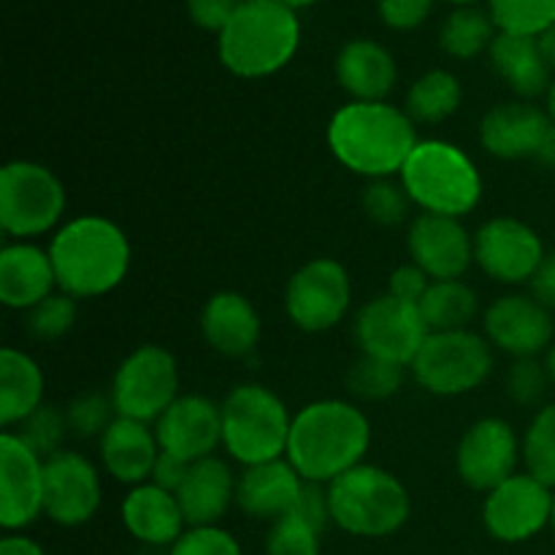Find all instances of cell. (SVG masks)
Here are the masks:
<instances>
[{"mask_svg":"<svg viewBox=\"0 0 555 555\" xmlns=\"http://www.w3.org/2000/svg\"><path fill=\"white\" fill-rule=\"evenodd\" d=\"M0 555H47L36 540L25 534H5L0 540Z\"/></svg>","mask_w":555,"mask_h":555,"instance_id":"f907efd6","label":"cell"},{"mask_svg":"<svg viewBox=\"0 0 555 555\" xmlns=\"http://www.w3.org/2000/svg\"><path fill=\"white\" fill-rule=\"evenodd\" d=\"M488 57L499 79L518 95V101H534L551 90L553 68L542 54L540 38L499 33L488 49Z\"/></svg>","mask_w":555,"mask_h":555,"instance_id":"f1b7e54d","label":"cell"},{"mask_svg":"<svg viewBox=\"0 0 555 555\" xmlns=\"http://www.w3.org/2000/svg\"><path fill=\"white\" fill-rule=\"evenodd\" d=\"M551 130L553 119L547 108H540L534 101H509L499 103L482 117L480 141L488 155L499 160H537Z\"/></svg>","mask_w":555,"mask_h":555,"instance_id":"44dd1931","label":"cell"},{"mask_svg":"<svg viewBox=\"0 0 555 555\" xmlns=\"http://www.w3.org/2000/svg\"><path fill=\"white\" fill-rule=\"evenodd\" d=\"M551 529L555 534V491H553V507H551Z\"/></svg>","mask_w":555,"mask_h":555,"instance_id":"6f0895ef","label":"cell"},{"mask_svg":"<svg viewBox=\"0 0 555 555\" xmlns=\"http://www.w3.org/2000/svg\"><path fill=\"white\" fill-rule=\"evenodd\" d=\"M76 298L68 293H52L49 298H43L41 304L27 312V331H30L33 339L38 341H57L74 328L76 323Z\"/></svg>","mask_w":555,"mask_h":555,"instance_id":"f35d334b","label":"cell"},{"mask_svg":"<svg viewBox=\"0 0 555 555\" xmlns=\"http://www.w3.org/2000/svg\"><path fill=\"white\" fill-rule=\"evenodd\" d=\"M108 396L119 417L157 423L179 399V366L173 352L160 345L135 347L119 363Z\"/></svg>","mask_w":555,"mask_h":555,"instance_id":"30bf717a","label":"cell"},{"mask_svg":"<svg viewBox=\"0 0 555 555\" xmlns=\"http://www.w3.org/2000/svg\"><path fill=\"white\" fill-rule=\"evenodd\" d=\"M280 3L291 5V9L296 11V9H307V5H314V3H318V0H280Z\"/></svg>","mask_w":555,"mask_h":555,"instance_id":"9f6ffc18","label":"cell"},{"mask_svg":"<svg viewBox=\"0 0 555 555\" xmlns=\"http://www.w3.org/2000/svg\"><path fill=\"white\" fill-rule=\"evenodd\" d=\"M266 555H320V531L298 515H287L271 526Z\"/></svg>","mask_w":555,"mask_h":555,"instance_id":"60d3db41","label":"cell"},{"mask_svg":"<svg viewBox=\"0 0 555 555\" xmlns=\"http://www.w3.org/2000/svg\"><path fill=\"white\" fill-rule=\"evenodd\" d=\"M431 276L426 274V271L421 269V266H415L410 260V263L399 266V269L390 274V282H388V293L390 296L401 298V301L406 304H421L423 296L428 293V287H431Z\"/></svg>","mask_w":555,"mask_h":555,"instance_id":"f6af8a7d","label":"cell"},{"mask_svg":"<svg viewBox=\"0 0 555 555\" xmlns=\"http://www.w3.org/2000/svg\"><path fill=\"white\" fill-rule=\"evenodd\" d=\"M43 515V459L14 431L0 437V526L20 531Z\"/></svg>","mask_w":555,"mask_h":555,"instance_id":"e0dca14e","label":"cell"},{"mask_svg":"<svg viewBox=\"0 0 555 555\" xmlns=\"http://www.w3.org/2000/svg\"><path fill=\"white\" fill-rule=\"evenodd\" d=\"M426 336L428 328L421 309L390 293L372 298L356 318V341L361 356L383 358L401 366H412Z\"/></svg>","mask_w":555,"mask_h":555,"instance_id":"7c38bea8","label":"cell"},{"mask_svg":"<svg viewBox=\"0 0 555 555\" xmlns=\"http://www.w3.org/2000/svg\"><path fill=\"white\" fill-rule=\"evenodd\" d=\"M372 444V423L356 404L341 399L312 401L293 415L287 461L307 482L331 486L363 464Z\"/></svg>","mask_w":555,"mask_h":555,"instance_id":"6da1fadb","label":"cell"},{"mask_svg":"<svg viewBox=\"0 0 555 555\" xmlns=\"http://www.w3.org/2000/svg\"><path fill=\"white\" fill-rule=\"evenodd\" d=\"M426 323L428 334H442V331H466L475 323L480 312V298L466 282L442 280L431 282L423 301L417 304Z\"/></svg>","mask_w":555,"mask_h":555,"instance_id":"4dcf8cb0","label":"cell"},{"mask_svg":"<svg viewBox=\"0 0 555 555\" xmlns=\"http://www.w3.org/2000/svg\"><path fill=\"white\" fill-rule=\"evenodd\" d=\"M68 195L52 168L36 160H11L0 168V228L14 242L57 228Z\"/></svg>","mask_w":555,"mask_h":555,"instance_id":"ba28073f","label":"cell"},{"mask_svg":"<svg viewBox=\"0 0 555 555\" xmlns=\"http://www.w3.org/2000/svg\"><path fill=\"white\" fill-rule=\"evenodd\" d=\"M545 366H547V374H551V383L555 385V341L551 350L545 352Z\"/></svg>","mask_w":555,"mask_h":555,"instance_id":"db71d44e","label":"cell"},{"mask_svg":"<svg viewBox=\"0 0 555 555\" xmlns=\"http://www.w3.org/2000/svg\"><path fill=\"white\" fill-rule=\"evenodd\" d=\"M396 60L383 43L358 38L341 47L336 57V81L352 101H385L396 87Z\"/></svg>","mask_w":555,"mask_h":555,"instance_id":"83f0119b","label":"cell"},{"mask_svg":"<svg viewBox=\"0 0 555 555\" xmlns=\"http://www.w3.org/2000/svg\"><path fill=\"white\" fill-rule=\"evenodd\" d=\"M412 263L421 266L434 282L461 280L475 263V236L459 217L421 211L406 233Z\"/></svg>","mask_w":555,"mask_h":555,"instance_id":"ac0fdd59","label":"cell"},{"mask_svg":"<svg viewBox=\"0 0 555 555\" xmlns=\"http://www.w3.org/2000/svg\"><path fill=\"white\" fill-rule=\"evenodd\" d=\"M524 459V442L502 417H482L461 437L455 469L472 491L491 493L513 475Z\"/></svg>","mask_w":555,"mask_h":555,"instance_id":"4fadbf2b","label":"cell"},{"mask_svg":"<svg viewBox=\"0 0 555 555\" xmlns=\"http://www.w3.org/2000/svg\"><path fill=\"white\" fill-rule=\"evenodd\" d=\"M551 385V374L540 358H515L507 372V393L520 406L540 404Z\"/></svg>","mask_w":555,"mask_h":555,"instance_id":"b9f144b4","label":"cell"},{"mask_svg":"<svg viewBox=\"0 0 555 555\" xmlns=\"http://www.w3.org/2000/svg\"><path fill=\"white\" fill-rule=\"evenodd\" d=\"M304 491V477L287 459L244 466L236 486V504L249 518L276 524L296 509Z\"/></svg>","mask_w":555,"mask_h":555,"instance_id":"7402d4cb","label":"cell"},{"mask_svg":"<svg viewBox=\"0 0 555 555\" xmlns=\"http://www.w3.org/2000/svg\"><path fill=\"white\" fill-rule=\"evenodd\" d=\"M553 488L531 477L529 472L513 475L502 486L486 493L482 524L499 542H526L551 526Z\"/></svg>","mask_w":555,"mask_h":555,"instance_id":"5bb4252c","label":"cell"},{"mask_svg":"<svg viewBox=\"0 0 555 555\" xmlns=\"http://www.w3.org/2000/svg\"><path fill=\"white\" fill-rule=\"evenodd\" d=\"M238 3H242V0H238Z\"/></svg>","mask_w":555,"mask_h":555,"instance_id":"91938a15","label":"cell"},{"mask_svg":"<svg viewBox=\"0 0 555 555\" xmlns=\"http://www.w3.org/2000/svg\"><path fill=\"white\" fill-rule=\"evenodd\" d=\"M65 417H68V428L79 437L101 439L106 434V428L117 421V410H114L112 396L98 393V390H87V393H79L65 410Z\"/></svg>","mask_w":555,"mask_h":555,"instance_id":"ab89813d","label":"cell"},{"mask_svg":"<svg viewBox=\"0 0 555 555\" xmlns=\"http://www.w3.org/2000/svg\"><path fill=\"white\" fill-rule=\"evenodd\" d=\"M168 555H244L242 545L233 540L231 531L220 526H201V529H188L171 545Z\"/></svg>","mask_w":555,"mask_h":555,"instance_id":"7bdbcfd3","label":"cell"},{"mask_svg":"<svg viewBox=\"0 0 555 555\" xmlns=\"http://www.w3.org/2000/svg\"><path fill=\"white\" fill-rule=\"evenodd\" d=\"M57 287L52 255L30 242H9L0 249V301L9 309L30 312Z\"/></svg>","mask_w":555,"mask_h":555,"instance_id":"603a6c76","label":"cell"},{"mask_svg":"<svg viewBox=\"0 0 555 555\" xmlns=\"http://www.w3.org/2000/svg\"><path fill=\"white\" fill-rule=\"evenodd\" d=\"M406 195L421 211L464 217L482 198V177L461 146L442 139L417 141L399 173Z\"/></svg>","mask_w":555,"mask_h":555,"instance_id":"5b68a950","label":"cell"},{"mask_svg":"<svg viewBox=\"0 0 555 555\" xmlns=\"http://www.w3.org/2000/svg\"><path fill=\"white\" fill-rule=\"evenodd\" d=\"M68 417L65 412H60L57 406L52 404H41L30 417L20 423V431H14L33 453L41 455L43 461L49 455L60 453L65 442V434H68Z\"/></svg>","mask_w":555,"mask_h":555,"instance_id":"8d00e7d4","label":"cell"},{"mask_svg":"<svg viewBox=\"0 0 555 555\" xmlns=\"http://www.w3.org/2000/svg\"><path fill=\"white\" fill-rule=\"evenodd\" d=\"M301 43V25L280 0H242L220 33V60L242 79H263L285 68Z\"/></svg>","mask_w":555,"mask_h":555,"instance_id":"277c9868","label":"cell"},{"mask_svg":"<svg viewBox=\"0 0 555 555\" xmlns=\"http://www.w3.org/2000/svg\"><path fill=\"white\" fill-rule=\"evenodd\" d=\"M43 404V372L27 352L5 347L0 352V423L20 426Z\"/></svg>","mask_w":555,"mask_h":555,"instance_id":"f546056e","label":"cell"},{"mask_svg":"<svg viewBox=\"0 0 555 555\" xmlns=\"http://www.w3.org/2000/svg\"><path fill=\"white\" fill-rule=\"evenodd\" d=\"M352 285L345 266L334 258H314L291 276L285 309L293 325L307 334L336 328L350 312Z\"/></svg>","mask_w":555,"mask_h":555,"instance_id":"8fae6325","label":"cell"},{"mask_svg":"<svg viewBox=\"0 0 555 555\" xmlns=\"http://www.w3.org/2000/svg\"><path fill=\"white\" fill-rule=\"evenodd\" d=\"M201 334L220 356L247 358L260 341V314L242 293H215L201 312Z\"/></svg>","mask_w":555,"mask_h":555,"instance_id":"d4e9b609","label":"cell"},{"mask_svg":"<svg viewBox=\"0 0 555 555\" xmlns=\"http://www.w3.org/2000/svg\"><path fill=\"white\" fill-rule=\"evenodd\" d=\"M537 160L545 163V166L555 168V125H553L551 133H547V139H545V144H542V150H540V155H537Z\"/></svg>","mask_w":555,"mask_h":555,"instance_id":"f5cc1de1","label":"cell"},{"mask_svg":"<svg viewBox=\"0 0 555 555\" xmlns=\"http://www.w3.org/2000/svg\"><path fill=\"white\" fill-rule=\"evenodd\" d=\"M98 444H101L103 469L130 488L152 480V472L163 453L150 423L130 421V417H117L98 439Z\"/></svg>","mask_w":555,"mask_h":555,"instance_id":"cb8c5ba5","label":"cell"},{"mask_svg":"<svg viewBox=\"0 0 555 555\" xmlns=\"http://www.w3.org/2000/svg\"><path fill=\"white\" fill-rule=\"evenodd\" d=\"M448 3H455V5H475L477 0H448Z\"/></svg>","mask_w":555,"mask_h":555,"instance_id":"680465c9","label":"cell"},{"mask_svg":"<svg viewBox=\"0 0 555 555\" xmlns=\"http://www.w3.org/2000/svg\"><path fill=\"white\" fill-rule=\"evenodd\" d=\"M524 464L531 477L555 491V401L542 406L526 428Z\"/></svg>","mask_w":555,"mask_h":555,"instance_id":"d590c367","label":"cell"},{"mask_svg":"<svg viewBox=\"0 0 555 555\" xmlns=\"http://www.w3.org/2000/svg\"><path fill=\"white\" fill-rule=\"evenodd\" d=\"M101 493V475L81 453L63 448L43 461V515L52 524L74 529L92 520Z\"/></svg>","mask_w":555,"mask_h":555,"instance_id":"2e32d148","label":"cell"},{"mask_svg":"<svg viewBox=\"0 0 555 555\" xmlns=\"http://www.w3.org/2000/svg\"><path fill=\"white\" fill-rule=\"evenodd\" d=\"M540 47H542V54H545L547 65L555 68V25L547 27L545 33L540 36Z\"/></svg>","mask_w":555,"mask_h":555,"instance_id":"816d5d0a","label":"cell"},{"mask_svg":"<svg viewBox=\"0 0 555 555\" xmlns=\"http://www.w3.org/2000/svg\"><path fill=\"white\" fill-rule=\"evenodd\" d=\"M222 448L242 466L287 455L293 415L285 401L258 383L236 385L222 401Z\"/></svg>","mask_w":555,"mask_h":555,"instance_id":"52a82bcc","label":"cell"},{"mask_svg":"<svg viewBox=\"0 0 555 555\" xmlns=\"http://www.w3.org/2000/svg\"><path fill=\"white\" fill-rule=\"evenodd\" d=\"M545 255L540 233L518 217H493L475 236V263L502 285L531 282Z\"/></svg>","mask_w":555,"mask_h":555,"instance_id":"9a60e30c","label":"cell"},{"mask_svg":"<svg viewBox=\"0 0 555 555\" xmlns=\"http://www.w3.org/2000/svg\"><path fill=\"white\" fill-rule=\"evenodd\" d=\"M361 204L369 220L383 228L401 225L410 217V206H415L406 195L401 179L399 182H393V179H372L363 190Z\"/></svg>","mask_w":555,"mask_h":555,"instance_id":"74e56055","label":"cell"},{"mask_svg":"<svg viewBox=\"0 0 555 555\" xmlns=\"http://www.w3.org/2000/svg\"><path fill=\"white\" fill-rule=\"evenodd\" d=\"M531 296L542 304L545 309L555 312V253H547L545 260L540 263L537 274L529 282Z\"/></svg>","mask_w":555,"mask_h":555,"instance_id":"681fc988","label":"cell"},{"mask_svg":"<svg viewBox=\"0 0 555 555\" xmlns=\"http://www.w3.org/2000/svg\"><path fill=\"white\" fill-rule=\"evenodd\" d=\"M434 0H379V16L393 30H415L431 14Z\"/></svg>","mask_w":555,"mask_h":555,"instance_id":"ee69618b","label":"cell"},{"mask_svg":"<svg viewBox=\"0 0 555 555\" xmlns=\"http://www.w3.org/2000/svg\"><path fill=\"white\" fill-rule=\"evenodd\" d=\"M236 5L238 0H188V14L195 25L220 36L231 22Z\"/></svg>","mask_w":555,"mask_h":555,"instance_id":"7dc6e473","label":"cell"},{"mask_svg":"<svg viewBox=\"0 0 555 555\" xmlns=\"http://www.w3.org/2000/svg\"><path fill=\"white\" fill-rule=\"evenodd\" d=\"M293 515H298L301 520H307L309 526H314L318 531L325 529V524L331 520V507H328V486H320V482H307L304 480L301 499H298Z\"/></svg>","mask_w":555,"mask_h":555,"instance_id":"bcb514c9","label":"cell"},{"mask_svg":"<svg viewBox=\"0 0 555 555\" xmlns=\"http://www.w3.org/2000/svg\"><path fill=\"white\" fill-rule=\"evenodd\" d=\"M155 434L163 453L188 464L211 459L222 444V406L206 396H179L155 423Z\"/></svg>","mask_w":555,"mask_h":555,"instance_id":"ffe728a7","label":"cell"},{"mask_svg":"<svg viewBox=\"0 0 555 555\" xmlns=\"http://www.w3.org/2000/svg\"><path fill=\"white\" fill-rule=\"evenodd\" d=\"M461 81L450 70H428L406 92L404 112L412 122L439 125L453 117L461 106Z\"/></svg>","mask_w":555,"mask_h":555,"instance_id":"1f68e13d","label":"cell"},{"mask_svg":"<svg viewBox=\"0 0 555 555\" xmlns=\"http://www.w3.org/2000/svg\"><path fill=\"white\" fill-rule=\"evenodd\" d=\"M404 385V366L374 356H361L347 372V388L361 401H388Z\"/></svg>","mask_w":555,"mask_h":555,"instance_id":"836d02e7","label":"cell"},{"mask_svg":"<svg viewBox=\"0 0 555 555\" xmlns=\"http://www.w3.org/2000/svg\"><path fill=\"white\" fill-rule=\"evenodd\" d=\"M496 22L491 14L475 5H459L453 14L444 20L442 33H439V43L444 52L455 60H472L477 54L488 52L496 38Z\"/></svg>","mask_w":555,"mask_h":555,"instance_id":"d6a6232c","label":"cell"},{"mask_svg":"<svg viewBox=\"0 0 555 555\" xmlns=\"http://www.w3.org/2000/svg\"><path fill=\"white\" fill-rule=\"evenodd\" d=\"M236 486L238 477H233L231 466L217 455L190 464L188 477L177 491L190 529L220 524L231 504L236 502Z\"/></svg>","mask_w":555,"mask_h":555,"instance_id":"484cf974","label":"cell"},{"mask_svg":"<svg viewBox=\"0 0 555 555\" xmlns=\"http://www.w3.org/2000/svg\"><path fill=\"white\" fill-rule=\"evenodd\" d=\"M57 287L74 298H98L122 285L130 269V242L117 222L101 215L74 217L49 244Z\"/></svg>","mask_w":555,"mask_h":555,"instance_id":"3957f363","label":"cell"},{"mask_svg":"<svg viewBox=\"0 0 555 555\" xmlns=\"http://www.w3.org/2000/svg\"><path fill=\"white\" fill-rule=\"evenodd\" d=\"M331 524L363 540L390 537L410 520L412 502L404 482L383 466L361 464L328 486Z\"/></svg>","mask_w":555,"mask_h":555,"instance_id":"8992f818","label":"cell"},{"mask_svg":"<svg viewBox=\"0 0 555 555\" xmlns=\"http://www.w3.org/2000/svg\"><path fill=\"white\" fill-rule=\"evenodd\" d=\"M417 141L410 114L388 101H350L328 122V146L336 160L366 179L401 173Z\"/></svg>","mask_w":555,"mask_h":555,"instance_id":"7a4b0ae2","label":"cell"},{"mask_svg":"<svg viewBox=\"0 0 555 555\" xmlns=\"http://www.w3.org/2000/svg\"><path fill=\"white\" fill-rule=\"evenodd\" d=\"M553 336V312L531 293H509L486 309V339L507 356L537 358L551 350Z\"/></svg>","mask_w":555,"mask_h":555,"instance_id":"d6986e66","label":"cell"},{"mask_svg":"<svg viewBox=\"0 0 555 555\" xmlns=\"http://www.w3.org/2000/svg\"><path fill=\"white\" fill-rule=\"evenodd\" d=\"M499 33L540 38L555 25V0H488Z\"/></svg>","mask_w":555,"mask_h":555,"instance_id":"e575fe53","label":"cell"},{"mask_svg":"<svg viewBox=\"0 0 555 555\" xmlns=\"http://www.w3.org/2000/svg\"><path fill=\"white\" fill-rule=\"evenodd\" d=\"M188 469H190L188 461L177 459V455L160 453V459H157L155 472H152V480L150 482H155V486L163 488V491L177 493L179 488H182L184 477H188Z\"/></svg>","mask_w":555,"mask_h":555,"instance_id":"c3c4849f","label":"cell"},{"mask_svg":"<svg viewBox=\"0 0 555 555\" xmlns=\"http://www.w3.org/2000/svg\"><path fill=\"white\" fill-rule=\"evenodd\" d=\"M119 515L130 537L152 547H171L188 526L177 493L163 491L155 482L130 488L128 496L122 499Z\"/></svg>","mask_w":555,"mask_h":555,"instance_id":"4316f807","label":"cell"},{"mask_svg":"<svg viewBox=\"0 0 555 555\" xmlns=\"http://www.w3.org/2000/svg\"><path fill=\"white\" fill-rule=\"evenodd\" d=\"M493 372V345L475 331L428 334L412 361L417 385L434 396H464Z\"/></svg>","mask_w":555,"mask_h":555,"instance_id":"9c48e42d","label":"cell"},{"mask_svg":"<svg viewBox=\"0 0 555 555\" xmlns=\"http://www.w3.org/2000/svg\"><path fill=\"white\" fill-rule=\"evenodd\" d=\"M547 114H551V119L555 125V79H553L551 90H547Z\"/></svg>","mask_w":555,"mask_h":555,"instance_id":"11a10c76","label":"cell"}]
</instances>
